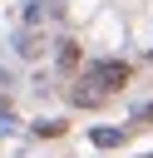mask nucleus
<instances>
[{"label": "nucleus", "mask_w": 153, "mask_h": 158, "mask_svg": "<svg viewBox=\"0 0 153 158\" xmlns=\"http://www.w3.org/2000/svg\"><path fill=\"white\" fill-rule=\"evenodd\" d=\"M94 143L99 148H118L123 143V128H94Z\"/></svg>", "instance_id": "nucleus-2"}, {"label": "nucleus", "mask_w": 153, "mask_h": 158, "mask_svg": "<svg viewBox=\"0 0 153 158\" xmlns=\"http://www.w3.org/2000/svg\"><path fill=\"white\" fill-rule=\"evenodd\" d=\"M89 79H94L99 89H118V84L128 79V64H118V59H104V64H94V69H89Z\"/></svg>", "instance_id": "nucleus-1"}]
</instances>
